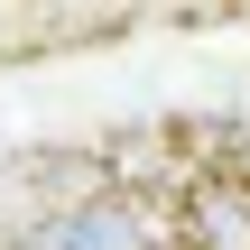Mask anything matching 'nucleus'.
Wrapping results in <instances>:
<instances>
[{
	"label": "nucleus",
	"instance_id": "3",
	"mask_svg": "<svg viewBox=\"0 0 250 250\" xmlns=\"http://www.w3.org/2000/svg\"><path fill=\"white\" fill-rule=\"evenodd\" d=\"M0 250H28V241H0Z\"/></svg>",
	"mask_w": 250,
	"mask_h": 250
},
{
	"label": "nucleus",
	"instance_id": "2",
	"mask_svg": "<svg viewBox=\"0 0 250 250\" xmlns=\"http://www.w3.org/2000/svg\"><path fill=\"white\" fill-rule=\"evenodd\" d=\"M167 223H176V250H250V186L195 167V176L176 186Z\"/></svg>",
	"mask_w": 250,
	"mask_h": 250
},
{
	"label": "nucleus",
	"instance_id": "1",
	"mask_svg": "<svg viewBox=\"0 0 250 250\" xmlns=\"http://www.w3.org/2000/svg\"><path fill=\"white\" fill-rule=\"evenodd\" d=\"M28 250H176V223L139 195H93V204L46 213L28 232Z\"/></svg>",
	"mask_w": 250,
	"mask_h": 250
}]
</instances>
